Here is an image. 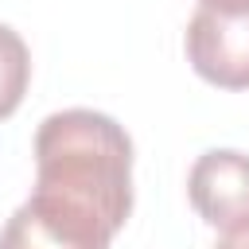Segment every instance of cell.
<instances>
[{
    "instance_id": "6da1fadb",
    "label": "cell",
    "mask_w": 249,
    "mask_h": 249,
    "mask_svg": "<svg viewBox=\"0 0 249 249\" xmlns=\"http://www.w3.org/2000/svg\"><path fill=\"white\" fill-rule=\"evenodd\" d=\"M35 195L101 218L113 233L132 214V140L97 109L51 113L35 132Z\"/></svg>"
},
{
    "instance_id": "7a4b0ae2",
    "label": "cell",
    "mask_w": 249,
    "mask_h": 249,
    "mask_svg": "<svg viewBox=\"0 0 249 249\" xmlns=\"http://www.w3.org/2000/svg\"><path fill=\"white\" fill-rule=\"evenodd\" d=\"M187 62L218 89H249V12L202 8L187 23Z\"/></svg>"
},
{
    "instance_id": "3957f363",
    "label": "cell",
    "mask_w": 249,
    "mask_h": 249,
    "mask_svg": "<svg viewBox=\"0 0 249 249\" xmlns=\"http://www.w3.org/2000/svg\"><path fill=\"white\" fill-rule=\"evenodd\" d=\"M113 230L66 202L35 195L0 230V249H109Z\"/></svg>"
},
{
    "instance_id": "277c9868",
    "label": "cell",
    "mask_w": 249,
    "mask_h": 249,
    "mask_svg": "<svg viewBox=\"0 0 249 249\" xmlns=\"http://www.w3.org/2000/svg\"><path fill=\"white\" fill-rule=\"evenodd\" d=\"M187 198L195 214L214 226L230 230L249 218V156L233 148H210L191 163Z\"/></svg>"
},
{
    "instance_id": "5b68a950",
    "label": "cell",
    "mask_w": 249,
    "mask_h": 249,
    "mask_svg": "<svg viewBox=\"0 0 249 249\" xmlns=\"http://www.w3.org/2000/svg\"><path fill=\"white\" fill-rule=\"evenodd\" d=\"M27 82H31L27 43L19 39V31L0 23V121L19 109V101L27 93Z\"/></svg>"
},
{
    "instance_id": "8992f818",
    "label": "cell",
    "mask_w": 249,
    "mask_h": 249,
    "mask_svg": "<svg viewBox=\"0 0 249 249\" xmlns=\"http://www.w3.org/2000/svg\"><path fill=\"white\" fill-rule=\"evenodd\" d=\"M214 249H249V218L237 222V226H230V230H222V237L214 241Z\"/></svg>"
},
{
    "instance_id": "52a82bcc",
    "label": "cell",
    "mask_w": 249,
    "mask_h": 249,
    "mask_svg": "<svg viewBox=\"0 0 249 249\" xmlns=\"http://www.w3.org/2000/svg\"><path fill=\"white\" fill-rule=\"evenodd\" d=\"M202 8H214V12H249V0H202Z\"/></svg>"
}]
</instances>
